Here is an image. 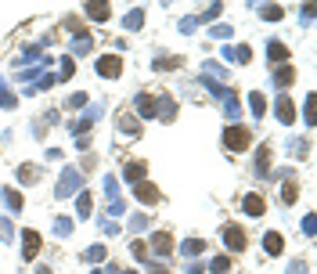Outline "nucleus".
<instances>
[{"label": "nucleus", "mask_w": 317, "mask_h": 274, "mask_svg": "<svg viewBox=\"0 0 317 274\" xmlns=\"http://www.w3.org/2000/svg\"><path fill=\"white\" fill-rule=\"evenodd\" d=\"M22 238H25V260H33L36 256V253H40V235H36V231H22Z\"/></svg>", "instance_id": "nucleus-5"}, {"label": "nucleus", "mask_w": 317, "mask_h": 274, "mask_svg": "<svg viewBox=\"0 0 317 274\" xmlns=\"http://www.w3.org/2000/svg\"><path fill=\"white\" fill-rule=\"evenodd\" d=\"M263 15H267V18H281V7H277V4H267Z\"/></svg>", "instance_id": "nucleus-19"}, {"label": "nucleus", "mask_w": 317, "mask_h": 274, "mask_svg": "<svg viewBox=\"0 0 317 274\" xmlns=\"http://www.w3.org/2000/svg\"><path fill=\"white\" fill-rule=\"evenodd\" d=\"M87 15H94V18H108V4H87Z\"/></svg>", "instance_id": "nucleus-11"}, {"label": "nucleus", "mask_w": 317, "mask_h": 274, "mask_svg": "<svg viewBox=\"0 0 317 274\" xmlns=\"http://www.w3.org/2000/svg\"><path fill=\"white\" fill-rule=\"evenodd\" d=\"M101 256H105V249H101V245H94V249L87 253V260H101Z\"/></svg>", "instance_id": "nucleus-22"}, {"label": "nucleus", "mask_w": 317, "mask_h": 274, "mask_svg": "<svg viewBox=\"0 0 317 274\" xmlns=\"http://www.w3.org/2000/svg\"><path fill=\"white\" fill-rule=\"evenodd\" d=\"M98 72H101V76H119V72H123V61H119V58H112V54H108V58H101L98 61Z\"/></svg>", "instance_id": "nucleus-4"}, {"label": "nucleus", "mask_w": 317, "mask_h": 274, "mask_svg": "<svg viewBox=\"0 0 317 274\" xmlns=\"http://www.w3.org/2000/svg\"><path fill=\"white\" fill-rule=\"evenodd\" d=\"M223 242H227V249L241 253L245 249V231H241V227H223Z\"/></svg>", "instance_id": "nucleus-3"}, {"label": "nucleus", "mask_w": 317, "mask_h": 274, "mask_svg": "<svg viewBox=\"0 0 317 274\" xmlns=\"http://www.w3.org/2000/svg\"><path fill=\"white\" fill-rule=\"evenodd\" d=\"M126 25H130V29H137V25H141V11L130 15V18H126Z\"/></svg>", "instance_id": "nucleus-21"}, {"label": "nucleus", "mask_w": 317, "mask_h": 274, "mask_svg": "<svg viewBox=\"0 0 317 274\" xmlns=\"http://www.w3.org/2000/svg\"><path fill=\"white\" fill-rule=\"evenodd\" d=\"M126 177H130V180L144 177V162H130V166H126Z\"/></svg>", "instance_id": "nucleus-13"}, {"label": "nucleus", "mask_w": 317, "mask_h": 274, "mask_svg": "<svg viewBox=\"0 0 317 274\" xmlns=\"http://www.w3.org/2000/svg\"><path fill=\"white\" fill-rule=\"evenodd\" d=\"M245 213H249V216H259V213H263V195H256V191H253V195H245Z\"/></svg>", "instance_id": "nucleus-6"}, {"label": "nucleus", "mask_w": 317, "mask_h": 274, "mask_svg": "<svg viewBox=\"0 0 317 274\" xmlns=\"http://www.w3.org/2000/svg\"><path fill=\"white\" fill-rule=\"evenodd\" d=\"M263 245H267V253H270V256H277V253H281V235H274V231H270L267 238H263Z\"/></svg>", "instance_id": "nucleus-8"}, {"label": "nucleus", "mask_w": 317, "mask_h": 274, "mask_svg": "<svg viewBox=\"0 0 317 274\" xmlns=\"http://www.w3.org/2000/svg\"><path fill=\"white\" fill-rule=\"evenodd\" d=\"M72 191H79V173L76 170H65V177L58 180V198L72 195Z\"/></svg>", "instance_id": "nucleus-2"}, {"label": "nucleus", "mask_w": 317, "mask_h": 274, "mask_svg": "<svg viewBox=\"0 0 317 274\" xmlns=\"http://www.w3.org/2000/svg\"><path fill=\"white\" fill-rule=\"evenodd\" d=\"M263 108H267V105H263V94H253V112L263 116Z\"/></svg>", "instance_id": "nucleus-17"}, {"label": "nucleus", "mask_w": 317, "mask_h": 274, "mask_svg": "<svg viewBox=\"0 0 317 274\" xmlns=\"http://www.w3.org/2000/svg\"><path fill=\"white\" fill-rule=\"evenodd\" d=\"M202 249V242L198 238H191V242H184V253H188V256H191V253H198Z\"/></svg>", "instance_id": "nucleus-18"}, {"label": "nucleus", "mask_w": 317, "mask_h": 274, "mask_svg": "<svg viewBox=\"0 0 317 274\" xmlns=\"http://www.w3.org/2000/svg\"><path fill=\"white\" fill-rule=\"evenodd\" d=\"M277 116H281V123H292V119H296V108H292V101H288V98H281V105H277Z\"/></svg>", "instance_id": "nucleus-7"}, {"label": "nucleus", "mask_w": 317, "mask_h": 274, "mask_svg": "<svg viewBox=\"0 0 317 274\" xmlns=\"http://www.w3.org/2000/svg\"><path fill=\"white\" fill-rule=\"evenodd\" d=\"M4 202L11 206V213H18V209H22V195H18V191H11V188H4Z\"/></svg>", "instance_id": "nucleus-9"}, {"label": "nucleus", "mask_w": 317, "mask_h": 274, "mask_svg": "<svg viewBox=\"0 0 317 274\" xmlns=\"http://www.w3.org/2000/svg\"><path fill=\"white\" fill-rule=\"evenodd\" d=\"M54 231H58V235H69L72 224H69V220H58V224H54Z\"/></svg>", "instance_id": "nucleus-20"}, {"label": "nucleus", "mask_w": 317, "mask_h": 274, "mask_svg": "<svg viewBox=\"0 0 317 274\" xmlns=\"http://www.w3.org/2000/svg\"><path fill=\"white\" fill-rule=\"evenodd\" d=\"M223 141H227L231 152H241V148L249 144V130H245V126H231V130L223 134Z\"/></svg>", "instance_id": "nucleus-1"}, {"label": "nucleus", "mask_w": 317, "mask_h": 274, "mask_svg": "<svg viewBox=\"0 0 317 274\" xmlns=\"http://www.w3.org/2000/svg\"><path fill=\"white\" fill-rule=\"evenodd\" d=\"M137 195H141L144 202H155V198H158V191H155L152 184H141V188H137Z\"/></svg>", "instance_id": "nucleus-10"}, {"label": "nucleus", "mask_w": 317, "mask_h": 274, "mask_svg": "<svg viewBox=\"0 0 317 274\" xmlns=\"http://www.w3.org/2000/svg\"><path fill=\"white\" fill-rule=\"evenodd\" d=\"M79 216H90V195H87V191L79 195Z\"/></svg>", "instance_id": "nucleus-16"}, {"label": "nucleus", "mask_w": 317, "mask_h": 274, "mask_svg": "<svg viewBox=\"0 0 317 274\" xmlns=\"http://www.w3.org/2000/svg\"><path fill=\"white\" fill-rule=\"evenodd\" d=\"M227 267H231L227 256H217V260H213V271H217V274H227Z\"/></svg>", "instance_id": "nucleus-14"}, {"label": "nucleus", "mask_w": 317, "mask_h": 274, "mask_svg": "<svg viewBox=\"0 0 317 274\" xmlns=\"http://www.w3.org/2000/svg\"><path fill=\"white\" fill-rule=\"evenodd\" d=\"M270 58H274V61H281V58H288V51L281 47V43H270Z\"/></svg>", "instance_id": "nucleus-15"}, {"label": "nucleus", "mask_w": 317, "mask_h": 274, "mask_svg": "<svg viewBox=\"0 0 317 274\" xmlns=\"http://www.w3.org/2000/svg\"><path fill=\"white\" fill-rule=\"evenodd\" d=\"M155 249H158V253H170V249H173L170 235H155Z\"/></svg>", "instance_id": "nucleus-12"}]
</instances>
